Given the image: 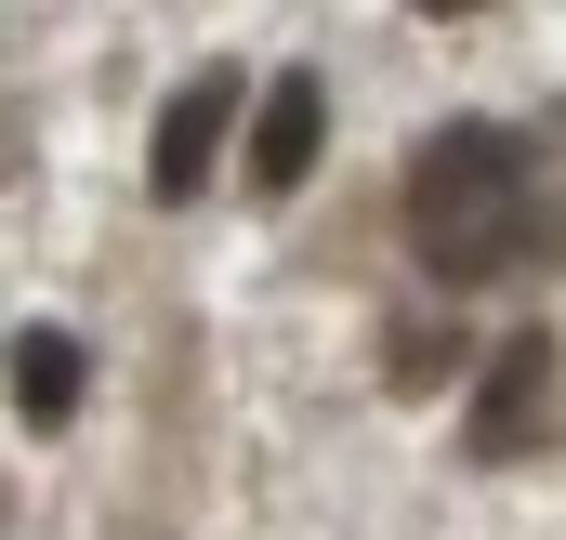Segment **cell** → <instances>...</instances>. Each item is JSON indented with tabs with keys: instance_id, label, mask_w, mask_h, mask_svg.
Returning a JSON list of instances; mask_svg holds the SVG:
<instances>
[{
	"instance_id": "3957f363",
	"label": "cell",
	"mask_w": 566,
	"mask_h": 540,
	"mask_svg": "<svg viewBox=\"0 0 566 540\" xmlns=\"http://www.w3.org/2000/svg\"><path fill=\"white\" fill-rule=\"evenodd\" d=\"M238 106H251V80H238L224 53H211V66H185V80L158 93V133H145V198H158V211H198V185L224 172Z\"/></svg>"
},
{
	"instance_id": "8992f818",
	"label": "cell",
	"mask_w": 566,
	"mask_h": 540,
	"mask_svg": "<svg viewBox=\"0 0 566 540\" xmlns=\"http://www.w3.org/2000/svg\"><path fill=\"white\" fill-rule=\"evenodd\" d=\"M369 370H382V396H434L448 370H461V316H382V343H369Z\"/></svg>"
},
{
	"instance_id": "6da1fadb",
	"label": "cell",
	"mask_w": 566,
	"mask_h": 540,
	"mask_svg": "<svg viewBox=\"0 0 566 540\" xmlns=\"http://www.w3.org/2000/svg\"><path fill=\"white\" fill-rule=\"evenodd\" d=\"M396 225H409V251H422L434 290H501V277L566 264L554 145L514 133V120H448V133H422L409 172H396Z\"/></svg>"
},
{
	"instance_id": "277c9868",
	"label": "cell",
	"mask_w": 566,
	"mask_h": 540,
	"mask_svg": "<svg viewBox=\"0 0 566 540\" xmlns=\"http://www.w3.org/2000/svg\"><path fill=\"white\" fill-rule=\"evenodd\" d=\"M316 158H329V80L290 66V80H264V120H251V198H303Z\"/></svg>"
},
{
	"instance_id": "5b68a950",
	"label": "cell",
	"mask_w": 566,
	"mask_h": 540,
	"mask_svg": "<svg viewBox=\"0 0 566 540\" xmlns=\"http://www.w3.org/2000/svg\"><path fill=\"white\" fill-rule=\"evenodd\" d=\"M80 408H93V343L53 330V316H27V330H13V422H27V435H66Z\"/></svg>"
},
{
	"instance_id": "7a4b0ae2",
	"label": "cell",
	"mask_w": 566,
	"mask_h": 540,
	"mask_svg": "<svg viewBox=\"0 0 566 540\" xmlns=\"http://www.w3.org/2000/svg\"><path fill=\"white\" fill-rule=\"evenodd\" d=\"M554 396H566V343L554 330H514L488 370H474V408H461V461H527V448H554Z\"/></svg>"
},
{
	"instance_id": "52a82bcc",
	"label": "cell",
	"mask_w": 566,
	"mask_h": 540,
	"mask_svg": "<svg viewBox=\"0 0 566 540\" xmlns=\"http://www.w3.org/2000/svg\"><path fill=\"white\" fill-rule=\"evenodd\" d=\"M409 13H434V27H474V13H488V0H409Z\"/></svg>"
}]
</instances>
